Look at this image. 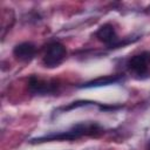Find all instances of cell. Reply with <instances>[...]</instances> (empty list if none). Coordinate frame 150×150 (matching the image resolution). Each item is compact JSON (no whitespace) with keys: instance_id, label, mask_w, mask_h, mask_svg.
Listing matches in <instances>:
<instances>
[{"instance_id":"obj_1","label":"cell","mask_w":150,"mask_h":150,"mask_svg":"<svg viewBox=\"0 0 150 150\" xmlns=\"http://www.w3.org/2000/svg\"><path fill=\"white\" fill-rule=\"evenodd\" d=\"M101 131H102V128L97 123H79L67 131H63L60 134H52V135H47L39 138H33L30 143H42V142H49V141H73L83 135L93 136Z\"/></svg>"},{"instance_id":"obj_2","label":"cell","mask_w":150,"mask_h":150,"mask_svg":"<svg viewBox=\"0 0 150 150\" xmlns=\"http://www.w3.org/2000/svg\"><path fill=\"white\" fill-rule=\"evenodd\" d=\"M66 54H67V52L62 43L53 42L48 46V48L46 50V54L43 56V64L48 68L57 67L66 57Z\"/></svg>"},{"instance_id":"obj_3","label":"cell","mask_w":150,"mask_h":150,"mask_svg":"<svg viewBox=\"0 0 150 150\" xmlns=\"http://www.w3.org/2000/svg\"><path fill=\"white\" fill-rule=\"evenodd\" d=\"M35 52H36V48L32 42H21L19 45H16L13 49V54H14L15 59H18L19 61H22V62L30 61L34 57Z\"/></svg>"},{"instance_id":"obj_4","label":"cell","mask_w":150,"mask_h":150,"mask_svg":"<svg viewBox=\"0 0 150 150\" xmlns=\"http://www.w3.org/2000/svg\"><path fill=\"white\" fill-rule=\"evenodd\" d=\"M28 88L34 94H46V93L54 91L56 86H55V83H50V82L43 81L41 79H38L35 76H32L28 81Z\"/></svg>"},{"instance_id":"obj_5","label":"cell","mask_w":150,"mask_h":150,"mask_svg":"<svg viewBox=\"0 0 150 150\" xmlns=\"http://www.w3.org/2000/svg\"><path fill=\"white\" fill-rule=\"evenodd\" d=\"M96 38L98 41L107 43L109 46L115 45V42H117V34L115 32V28L110 23L101 26L96 32Z\"/></svg>"},{"instance_id":"obj_6","label":"cell","mask_w":150,"mask_h":150,"mask_svg":"<svg viewBox=\"0 0 150 150\" xmlns=\"http://www.w3.org/2000/svg\"><path fill=\"white\" fill-rule=\"evenodd\" d=\"M129 69L136 73L137 75H143L148 70V57L145 54H139L135 55L129 60Z\"/></svg>"},{"instance_id":"obj_7","label":"cell","mask_w":150,"mask_h":150,"mask_svg":"<svg viewBox=\"0 0 150 150\" xmlns=\"http://www.w3.org/2000/svg\"><path fill=\"white\" fill-rule=\"evenodd\" d=\"M118 80H120L118 76H104V77H100V79H96L94 81L87 82L82 87H101V86H108V84H111V83L117 82Z\"/></svg>"},{"instance_id":"obj_8","label":"cell","mask_w":150,"mask_h":150,"mask_svg":"<svg viewBox=\"0 0 150 150\" xmlns=\"http://www.w3.org/2000/svg\"><path fill=\"white\" fill-rule=\"evenodd\" d=\"M146 150H150V141H149V143H148V146H146Z\"/></svg>"}]
</instances>
